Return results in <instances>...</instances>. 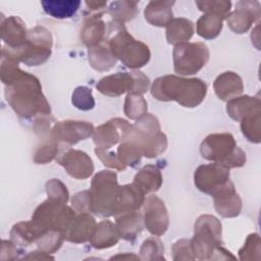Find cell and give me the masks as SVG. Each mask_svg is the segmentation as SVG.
Listing matches in <instances>:
<instances>
[{
    "instance_id": "cell-27",
    "label": "cell",
    "mask_w": 261,
    "mask_h": 261,
    "mask_svg": "<svg viewBox=\"0 0 261 261\" xmlns=\"http://www.w3.org/2000/svg\"><path fill=\"white\" fill-rule=\"evenodd\" d=\"M89 62L91 66L99 71L111 69L116 64V58L113 55L109 45L104 40L102 43L89 48Z\"/></svg>"
},
{
    "instance_id": "cell-46",
    "label": "cell",
    "mask_w": 261,
    "mask_h": 261,
    "mask_svg": "<svg viewBox=\"0 0 261 261\" xmlns=\"http://www.w3.org/2000/svg\"><path fill=\"white\" fill-rule=\"evenodd\" d=\"M87 7L93 11V13L103 12V9L107 6V2L105 1H86Z\"/></svg>"
},
{
    "instance_id": "cell-32",
    "label": "cell",
    "mask_w": 261,
    "mask_h": 261,
    "mask_svg": "<svg viewBox=\"0 0 261 261\" xmlns=\"http://www.w3.org/2000/svg\"><path fill=\"white\" fill-rule=\"evenodd\" d=\"M108 13L113 18V21L124 24L132 20L138 14V2L136 1H113L108 7Z\"/></svg>"
},
{
    "instance_id": "cell-24",
    "label": "cell",
    "mask_w": 261,
    "mask_h": 261,
    "mask_svg": "<svg viewBox=\"0 0 261 261\" xmlns=\"http://www.w3.org/2000/svg\"><path fill=\"white\" fill-rule=\"evenodd\" d=\"M174 1H150L144 10L145 19L155 27H166L172 19Z\"/></svg>"
},
{
    "instance_id": "cell-11",
    "label": "cell",
    "mask_w": 261,
    "mask_h": 261,
    "mask_svg": "<svg viewBox=\"0 0 261 261\" xmlns=\"http://www.w3.org/2000/svg\"><path fill=\"white\" fill-rule=\"evenodd\" d=\"M143 220L147 229L154 236H162L168 228L169 217L164 202L155 195L149 196L144 202Z\"/></svg>"
},
{
    "instance_id": "cell-34",
    "label": "cell",
    "mask_w": 261,
    "mask_h": 261,
    "mask_svg": "<svg viewBox=\"0 0 261 261\" xmlns=\"http://www.w3.org/2000/svg\"><path fill=\"white\" fill-rule=\"evenodd\" d=\"M260 109L248 114L241 120V129L243 135L248 141L252 143H260L261 141V128H260Z\"/></svg>"
},
{
    "instance_id": "cell-41",
    "label": "cell",
    "mask_w": 261,
    "mask_h": 261,
    "mask_svg": "<svg viewBox=\"0 0 261 261\" xmlns=\"http://www.w3.org/2000/svg\"><path fill=\"white\" fill-rule=\"evenodd\" d=\"M95 153L97 157L103 162L105 166L115 168L117 170H124L125 165L120 161L117 154H115L113 151H110L109 149H101L97 148L95 149Z\"/></svg>"
},
{
    "instance_id": "cell-44",
    "label": "cell",
    "mask_w": 261,
    "mask_h": 261,
    "mask_svg": "<svg viewBox=\"0 0 261 261\" xmlns=\"http://www.w3.org/2000/svg\"><path fill=\"white\" fill-rule=\"evenodd\" d=\"M172 252L174 255L178 254L174 258V260L177 259H193L189 254H192V246H191V241L189 240H179L176 243L173 244L172 246Z\"/></svg>"
},
{
    "instance_id": "cell-2",
    "label": "cell",
    "mask_w": 261,
    "mask_h": 261,
    "mask_svg": "<svg viewBox=\"0 0 261 261\" xmlns=\"http://www.w3.org/2000/svg\"><path fill=\"white\" fill-rule=\"evenodd\" d=\"M151 94L160 101H176L184 107H196L207 94V85L200 79H186L176 75H164L156 79Z\"/></svg>"
},
{
    "instance_id": "cell-36",
    "label": "cell",
    "mask_w": 261,
    "mask_h": 261,
    "mask_svg": "<svg viewBox=\"0 0 261 261\" xmlns=\"http://www.w3.org/2000/svg\"><path fill=\"white\" fill-rule=\"evenodd\" d=\"M199 10L204 13L213 14L220 17L222 20L226 19L231 9V2L226 0H211V1H196Z\"/></svg>"
},
{
    "instance_id": "cell-5",
    "label": "cell",
    "mask_w": 261,
    "mask_h": 261,
    "mask_svg": "<svg viewBox=\"0 0 261 261\" xmlns=\"http://www.w3.org/2000/svg\"><path fill=\"white\" fill-rule=\"evenodd\" d=\"M118 189L115 172L101 170L96 173L89 190V211L101 217L112 216Z\"/></svg>"
},
{
    "instance_id": "cell-7",
    "label": "cell",
    "mask_w": 261,
    "mask_h": 261,
    "mask_svg": "<svg viewBox=\"0 0 261 261\" xmlns=\"http://www.w3.org/2000/svg\"><path fill=\"white\" fill-rule=\"evenodd\" d=\"M52 36L46 28L37 25L28 33L25 44L17 50L5 48L19 62L28 66H37L44 63L51 55Z\"/></svg>"
},
{
    "instance_id": "cell-37",
    "label": "cell",
    "mask_w": 261,
    "mask_h": 261,
    "mask_svg": "<svg viewBox=\"0 0 261 261\" xmlns=\"http://www.w3.org/2000/svg\"><path fill=\"white\" fill-rule=\"evenodd\" d=\"M58 152V143L50 136L43 139L41 145L34 153V161L38 164H45L52 161Z\"/></svg>"
},
{
    "instance_id": "cell-31",
    "label": "cell",
    "mask_w": 261,
    "mask_h": 261,
    "mask_svg": "<svg viewBox=\"0 0 261 261\" xmlns=\"http://www.w3.org/2000/svg\"><path fill=\"white\" fill-rule=\"evenodd\" d=\"M80 0H44L41 1V5L44 11L58 19H64L71 17L80 8Z\"/></svg>"
},
{
    "instance_id": "cell-6",
    "label": "cell",
    "mask_w": 261,
    "mask_h": 261,
    "mask_svg": "<svg viewBox=\"0 0 261 261\" xmlns=\"http://www.w3.org/2000/svg\"><path fill=\"white\" fill-rule=\"evenodd\" d=\"M194 238L191 240L192 252L195 258L210 259L213 253H220L221 223L212 215H201L195 222Z\"/></svg>"
},
{
    "instance_id": "cell-19",
    "label": "cell",
    "mask_w": 261,
    "mask_h": 261,
    "mask_svg": "<svg viewBox=\"0 0 261 261\" xmlns=\"http://www.w3.org/2000/svg\"><path fill=\"white\" fill-rule=\"evenodd\" d=\"M135 80L132 72H116L102 77L96 85L97 90L109 97L120 96L125 92H132Z\"/></svg>"
},
{
    "instance_id": "cell-15",
    "label": "cell",
    "mask_w": 261,
    "mask_h": 261,
    "mask_svg": "<svg viewBox=\"0 0 261 261\" xmlns=\"http://www.w3.org/2000/svg\"><path fill=\"white\" fill-rule=\"evenodd\" d=\"M127 120L122 118H113L99 125L94 130V143L97 148L110 149L122 140L126 129L129 127Z\"/></svg>"
},
{
    "instance_id": "cell-9",
    "label": "cell",
    "mask_w": 261,
    "mask_h": 261,
    "mask_svg": "<svg viewBox=\"0 0 261 261\" xmlns=\"http://www.w3.org/2000/svg\"><path fill=\"white\" fill-rule=\"evenodd\" d=\"M74 217V210L68 207L65 203L48 199L36 208L32 220L46 229L66 233Z\"/></svg>"
},
{
    "instance_id": "cell-8",
    "label": "cell",
    "mask_w": 261,
    "mask_h": 261,
    "mask_svg": "<svg viewBox=\"0 0 261 261\" xmlns=\"http://www.w3.org/2000/svg\"><path fill=\"white\" fill-rule=\"evenodd\" d=\"M174 71L180 75H192L202 69L209 60V49L204 43H180L173 49Z\"/></svg>"
},
{
    "instance_id": "cell-18",
    "label": "cell",
    "mask_w": 261,
    "mask_h": 261,
    "mask_svg": "<svg viewBox=\"0 0 261 261\" xmlns=\"http://www.w3.org/2000/svg\"><path fill=\"white\" fill-rule=\"evenodd\" d=\"M28 33L24 22L18 16H9L1 22V38L11 50H17L25 44Z\"/></svg>"
},
{
    "instance_id": "cell-42",
    "label": "cell",
    "mask_w": 261,
    "mask_h": 261,
    "mask_svg": "<svg viewBox=\"0 0 261 261\" xmlns=\"http://www.w3.org/2000/svg\"><path fill=\"white\" fill-rule=\"evenodd\" d=\"M240 258L242 260L247 259V256L251 253H256L259 255L260 253V238L257 233H252L248 237L244 247L240 250Z\"/></svg>"
},
{
    "instance_id": "cell-40",
    "label": "cell",
    "mask_w": 261,
    "mask_h": 261,
    "mask_svg": "<svg viewBox=\"0 0 261 261\" xmlns=\"http://www.w3.org/2000/svg\"><path fill=\"white\" fill-rule=\"evenodd\" d=\"M140 253L142 255V259H160L157 254L164 253V248L159 239L152 237L143 243Z\"/></svg>"
},
{
    "instance_id": "cell-22",
    "label": "cell",
    "mask_w": 261,
    "mask_h": 261,
    "mask_svg": "<svg viewBox=\"0 0 261 261\" xmlns=\"http://www.w3.org/2000/svg\"><path fill=\"white\" fill-rule=\"evenodd\" d=\"M47 231H49V229H46L39 223L31 220L18 222L17 224L13 225L10 231V237L11 241L15 245L30 246L32 243L37 244Z\"/></svg>"
},
{
    "instance_id": "cell-14",
    "label": "cell",
    "mask_w": 261,
    "mask_h": 261,
    "mask_svg": "<svg viewBox=\"0 0 261 261\" xmlns=\"http://www.w3.org/2000/svg\"><path fill=\"white\" fill-rule=\"evenodd\" d=\"M57 162L64 167L70 176L76 179H86L94 171L91 157L81 150H67L57 158Z\"/></svg>"
},
{
    "instance_id": "cell-43",
    "label": "cell",
    "mask_w": 261,
    "mask_h": 261,
    "mask_svg": "<svg viewBox=\"0 0 261 261\" xmlns=\"http://www.w3.org/2000/svg\"><path fill=\"white\" fill-rule=\"evenodd\" d=\"M132 73H133V76L135 80V85H134V89L130 93L143 95L149 89V86H150L149 77L147 75H145L142 71H139V70H134V71H132Z\"/></svg>"
},
{
    "instance_id": "cell-3",
    "label": "cell",
    "mask_w": 261,
    "mask_h": 261,
    "mask_svg": "<svg viewBox=\"0 0 261 261\" xmlns=\"http://www.w3.org/2000/svg\"><path fill=\"white\" fill-rule=\"evenodd\" d=\"M105 41L115 58L129 68H140L150 60L149 47L143 42L134 39L124 28V24L115 21L110 23Z\"/></svg>"
},
{
    "instance_id": "cell-29",
    "label": "cell",
    "mask_w": 261,
    "mask_h": 261,
    "mask_svg": "<svg viewBox=\"0 0 261 261\" xmlns=\"http://www.w3.org/2000/svg\"><path fill=\"white\" fill-rule=\"evenodd\" d=\"M134 184L146 195L157 192L162 185V175L155 165H146L135 175Z\"/></svg>"
},
{
    "instance_id": "cell-28",
    "label": "cell",
    "mask_w": 261,
    "mask_h": 261,
    "mask_svg": "<svg viewBox=\"0 0 261 261\" xmlns=\"http://www.w3.org/2000/svg\"><path fill=\"white\" fill-rule=\"evenodd\" d=\"M261 101L258 97L251 96H241L236 97L227 101L226 111L227 114L233 119L241 121L245 116L254 112L255 110L260 109Z\"/></svg>"
},
{
    "instance_id": "cell-21",
    "label": "cell",
    "mask_w": 261,
    "mask_h": 261,
    "mask_svg": "<svg viewBox=\"0 0 261 261\" xmlns=\"http://www.w3.org/2000/svg\"><path fill=\"white\" fill-rule=\"evenodd\" d=\"M96 225L95 218L90 213L81 212L70 223L65 239L72 243H85L91 239Z\"/></svg>"
},
{
    "instance_id": "cell-26",
    "label": "cell",
    "mask_w": 261,
    "mask_h": 261,
    "mask_svg": "<svg viewBox=\"0 0 261 261\" xmlns=\"http://www.w3.org/2000/svg\"><path fill=\"white\" fill-rule=\"evenodd\" d=\"M115 218V225L119 237L126 241H134L143 230V215L138 211L126 213Z\"/></svg>"
},
{
    "instance_id": "cell-25",
    "label": "cell",
    "mask_w": 261,
    "mask_h": 261,
    "mask_svg": "<svg viewBox=\"0 0 261 261\" xmlns=\"http://www.w3.org/2000/svg\"><path fill=\"white\" fill-rule=\"evenodd\" d=\"M119 238L116 225L109 220H103L96 225L90 242L94 248L104 249L114 246Z\"/></svg>"
},
{
    "instance_id": "cell-13",
    "label": "cell",
    "mask_w": 261,
    "mask_h": 261,
    "mask_svg": "<svg viewBox=\"0 0 261 261\" xmlns=\"http://www.w3.org/2000/svg\"><path fill=\"white\" fill-rule=\"evenodd\" d=\"M260 3L258 1H239L236 9L226 18L227 25L236 34L246 33L260 17Z\"/></svg>"
},
{
    "instance_id": "cell-4",
    "label": "cell",
    "mask_w": 261,
    "mask_h": 261,
    "mask_svg": "<svg viewBox=\"0 0 261 261\" xmlns=\"http://www.w3.org/2000/svg\"><path fill=\"white\" fill-rule=\"evenodd\" d=\"M200 152L203 158L227 168L242 167L246 163L245 152L237 146L233 136L229 133L207 136L201 143Z\"/></svg>"
},
{
    "instance_id": "cell-35",
    "label": "cell",
    "mask_w": 261,
    "mask_h": 261,
    "mask_svg": "<svg viewBox=\"0 0 261 261\" xmlns=\"http://www.w3.org/2000/svg\"><path fill=\"white\" fill-rule=\"evenodd\" d=\"M148 104L140 94L128 93L124 102V113L130 119H139L147 113Z\"/></svg>"
},
{
    "instance_id": "cell-12",
    "label": "cell",
    "mask_w": 261,
    "mask_h": 261,
    "mask_svg": "<svg viewBox=\"0 0 261 261\" xmlns=\"http://www.w3.org/2000/svg\"><path fill=\"white\" fill-rule=\"evenodd\" d=\"M94 125L88 121L63 120L55 122L51 127V137L57 143L74 145L94 134Z\"/></svg>"
},
{
    "instance_id": "cell-23",
    "label": "cell",
    "mask_w": 261,
    "mask_h": 261,
    "mask_svg": "<svg viewBox=\"0 0 261 261\" xmlns=\"http://www.w3.org/2000/svg\"><path fill=\"white\" fill-rule=\"evenodd\" d=\"M213 88L219 99L229 101L243 92L244 85L239 74L232 71H225L216 77Z\"/></svg>"
},
{
    "instance_id": "cell-33",
    "label": "cell",
    "mask_w": 261,
    "mask_h": 261,
    "mask_svg": "<svg viewBox=\"0 0 261 261\" xmlns=\"http://www.w3.org/2000/svg\"><path fill=\"white\" fill-rule=\"evenodd\" d=\"M222 21L216 15L204 13L197 21V33L204 39H214L222 30Z\"/></svg>"
},
{
    "instance_id": "cell-17",
    "label": "cell",
    "mask_w": 261,
    "mask_h": 261,
    "mask_svg": "<svg viewBox=\"0 0 261 261\" xmlns=\"http://www.w3.org/2000/svg\"><path fill=\"white\" fill-rule=\"evenodd\" d=\"M214 206L216 211L223 217H236L242 209V200L237 194L233 184L229 180L214 195Z\"/></svg>"
},
{
    "instance_id": "cell-20",
    "label": "cell",
    "mask_w": 261,
    "mask_h": 261,
    "mask_svg": "<svg viewBox=\"0 0 261 261\" xmlns=\"http://www.w3.org/2000/svg\"><path fill=\"white\" fill-rule=\"evenodd\" d=\"M103 12L91 13L86 15L81 29V39L89 48L94 47L105 40L106 24L102 19Z\"/></svg>"
},
{
    "instance_id": "cell-1",
    "label": "cell",
    "mask_w": 261,
    "mask_h": 261,
    "mask_svg": "<svg viewBox=\"0 0 261 261\" xmlns=\"http://www.w3.org/2000/svg\"><path fill=\"white\" fill-rule=\"evenodd\" d=\"M5 97L19 117L51 115L50 104L43 95L40 81L29 72L21 71L13 82L6 85Z\"/></svg>"
},
{
    "instance_id": "cell-39",
    "label": "cell",
    "mask_w": 261,
    "mask_h": 261,
    "mask_svg": "<svg viewBox=\"0 0 261 261\" xmlns=\"http://www.w3.org/2000/svg\"><path fill=\"white\" fill-rule=\"evenodd\" d=\"M46 192L48 195V199L65 204L68 201L69 194L66 186L57 178H52L46 182Z\"/></svg>"
},
{
    "instance_id": "cell-38",
    "label": "cell",
    "mask_w": 261,
    "mask_h": 261,
    "mask_svg": "<svg viewBox=\"0 0 261 261\" xmlns=\"http://www.w3.org/2000/svg\"><path fill=\"white\" fill-rule=\"evenodd\" d=\"M71 101L77 109L84 111L91 110L95 106V100L92 94V90L84 86L75 88V90L72 93Z\"/></svg>"
},
{
    "instance_id": "cell-45",
    "label": "cell",
    "mask_w": 261,
    "mask_h": 261,
    "mask_svg": "<svg viewBox=\"0 0 261 261\" xmlns=\"http://www.w3.org/2000/svg\"><path fill=\"white\" fill-rule=\"evenodd\" d=\"M73 209L77 212H90L89 211V190L75 194L71 199Z\"/></svg>"
},
{
    "instance_id": "cell-10",
    "label": "cell",
    "mask_w": 261,
    "mask_h": 261,
    "mask_svg": "<svg viewBox=\"0 0 261 261\" xmlns=\"http://www.w3.org/2000/svg\"><path fill=\"white\" fill-rule=\"evenodd\" d=\"M194 181L198 190L212 196L229 181V168L217 162L200 165L195 170Z\"/></svg>"
},
{
    "instance_id": "cell-16",
    "label": "cell",
    "mask_w": 261,
    "mask_h": 261,
    "mask_svg": "<svg viewBox=\"0 0 261 261\" xmlns=\"http://www.w3.org/2000/svg\"><path fill=\"white\" fill-rule=\"evenodd\" d=\"M145 202V194L133 182L119 187L116 198L114 214L118 217L120 215L138 211Z\"/></svg>"
},
{
    "instance_id": "cell-30",
    "label": "cell",
    "mask_w": 261,
    "mask_h": 261,
    "mask_svg": "<svg viewBox=\"0 0 261 261\" xmlns=\"http://www.w3.org/2000/svg\"><path fill=\"white\" fill-rule=\"evenodd\" d=\"M194 23L184 17L172 18L166 25V39L169 44L177 45L189 41L194 34Z\"/></svg>"
}]
</instances>
